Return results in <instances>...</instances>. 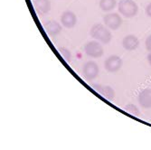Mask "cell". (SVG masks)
<instances>
[{
    "instance_id": "13",
    "label": "cell",
    "mask_w": 151,
    "mask_h": 150,
    "mask_svg": "<svg viewBox=\"0 0 151 150\" xmlns=\"http://www.w3.org/2000/svg\"><path fill=\"white\" fill-rule=\"evenodd\" d=\"M117 5L116 0H101L100 7L104 12H109L115 8Z\"/></svg>"
},
{
    "instance_id": "16",
    "label": "cell",
    "mask_w": 151,
    "mask_h": 150,
    "mask_svg": "<svg viewBox=\"0 0 151 150\" xmlns=\"http://www.w3.org/2000/svg\"><path fill=\"white\" fill-rule=\"evenodd\" d=\"M145 45L147 51L151 52V34L148 35L146 39V42H145Z\"/></svg>"
},
{
    "instance_id": "10",
    "label": "cell",
    "mask_w": 151,
    "mask_h": 150,
    "mask_svg": "<svg viewBox=\"0 0 151 150\" xmlns=\"http://www.w3.org/2000/svg\"><path fill=\"white\" fill-rule=\"evenodd\" d=\"M92 89L101 94L103 97L107 100H113L115 97V91L114 90L109 86H102L100 84H93Z\"/></svg>"
},
{
    "instance_id": "11",
    "label": "cell",
    "mask_w": 151,
    "mask_h": 150,
    "mask_svg": "<svg viewBox=\"0 0 151 150\" xmlns=\"http://www.w3.org/2000/svg\"><path fill=\"white\" fill-rule=\"evenodd\" d=\"M138 100L139 105L144 108H151V90L145 89L141 90L139 94Z\"/></svg>"
},
{
    "instance_id": "3",
    "label": "cell",
    "mask_w": 151,
    "mask_h": 150,
    "mask_svg": "<svg viewBox=\"0 0 151 150\" xmlns=\"http://www.w3.org/2000/svg\"><path fill=\"white\" fill-rule=\"evenodd\" d=\"M84 50L87 55L92 58H100L103 55V48L101 44L96 41H91L85 44Z\"/></svg>"
},
{
    "instance_id": "1",
    "label": "cell",
    "mask_w": 151,
    "mask_h": 150,
    "mask_svg": "<svg viewBox=\"0 0 151 150\" xmlns=\"http://www.w3.org/2000/svg\"><path fill=\"white\" fill-rule=\"evenodd\" d=\"M91 35L95 40L100 41L102 44H109L111 40V34L109 28L101 24H94L91 29Z\"/></svg>"
},
{
    "instance_id": "9",
    "label": "cell",
    "mask_w": 151,
    "mask_h": 150,
    "mask_svg": "<svg viewBox=\"0 0 151 150\" xmlns=\"http://www.w3.org/2000/svg\"><path fill=\"white\" fill-rule=\"evenodd\" d=\"M139 45V41L138 39V37L132 35V34H129L127 36H125L122 40V46L124 49L128 50V51H134Z\"/></svg>"
},
{
    "instance_id": "17",
    "label": "cell",
    "mask_w": 151,
    "mask_h": 150,
    "mask_svg": "<svg viewBox=\"0 0 151 150\" xmlns=\"http://www.w3.org/2000/svg\"><path fill=\"white\" fill-rule=\"evenodd\" d=\"M145 12H146V15H147L148 17H151V3H149V4L147 6Z\"/></svg>"
},
{
    "instance_id": "8",
    "label": "cell",
    "mask_w": 151,
    "mask_h": 150,
    "mask_svg": "<svg viewBox=\"0 0 151 150\" xmlns=\"http://www.w3.org/2000/svg\"><path fill=\"white\" fill-rule=\"evenodd\" d=\"M61 23L66 28H73L77 23V17L72 11H65L61 16Z\"/></svg>"
},
{
    "instance_id": "4",
    "label": "cell",
    "mask_w": 151,
    "mask_h": 150,
    "mask_svg": "<svg viewBox=\"0 0 151 150\" xmlns=\"http://www.w3.org/2000/svg\"><path fill=\"white\" fill-rule=\"evenodd\" d=\"M105 25L109 29L111 30H117L119 29L121 24H122V18L117 13H109L104 17L103 18Z\"/></svg>"
},
{
    "instance_id": "12",
    "label": "cell",
    "mask_w": 151,
    "mask_h": 150,
    "mask_svg": "<svg viewBox=\"0 0 151 150\" xmlns=\"http://www.w3.org/2000/svg\"><path fill=\"white\" fill-rule=\"evenodd\" d=\"M45 29L46 33L49 35L56 36V35H58L61 33L62 26H61V24L57 21L50 20V21H47L45 24Z\"/></svg>"
},
{
    "instance_id": "14",
    "label": "cell",
    "mask_w": 151,
    "mask_h": 150,
    "mask_svg": "<svg viewBox=\"0 0 151 150\" xmlns=\"http://www.w3.org/2000/svg\"><path fill=\"white\" fill-rule=\"evenodd\" d=\"M125 111L129 114H130V115H132L134 117H138L139 115V113H140L139 112V110L138 108V107L135 106L134 104H128L125 107Z\"/></svg>"
},
{
    "instance_id": "5",
    "label": "cell",
    "mask_w": 151,
    "mask_h": 150,
    "mask_svg": "<svg viewBox=\"0 0 151 150\" xmlns=\"http://www.w3.org/2000/svg\"><path fill=\"white\" fill-rule=\"evenodd\" d=\"M82 72H83V75L87 80H94L99 74V66L95 62L89 61L83 65Z\"/></svg>"
},
{
    "instance_id": "2",
    "label": "cell",
    "mask_w": 151,
    "mask_h": 150,
    "mask_svg": "<svg viewBox=\"0 0 151 150\" xmlns=\"http://www.w3.org/2000/svg\"><path fill=\"white\" fill-rule=\"evenodd\" d=\"M118 8L121 15L127 18L135 17L139 12V6L133 0H120Z\"/></svg>"
},
{
    "instance_id": "15",
    "label": "cell",
    "mask_w": 151,
    "mask_h": 150,
    "mask_svg": "<svg viewBox=\"0 0 151 150\" xmlns=\"http://www.w3.org/2000/svg\"><path fill=\"white\" fill-rule=\"evenodd\" d=\"M59 52H60L61 55H62V57L63 58L64 61H66L68 62H70L72 61V53H71V52L68 50L67 48H65V47H60L59 48Z\"/></svg>"
},
{
    "instance_id": "6",
    "label": "cell",
    "mask_w": 151,
    "mask_h": 150,
    "mask_svg": "<svg viewBox=\"0 0 151 150\" xmlns=\"http://www.w3.org/2000/svg\"><path fill=\"white\" fill-rule=\"evenodd\" d=\"M105 69L109 72H116L122 66V60L118 55H111L109 56L104 63Z\"/></svg>"
},
{
    "instance_id": "7",
    "label": "cell",
    "mask_w": 151,
    "mask_h": 150,
    "mask_svg": "<svg viewBox=\"0 0 151 150\" xmlns=\"http://www.w3.org/2000/svg\"><path fill=\"white\" fill-rule=\"evenodd\" d=\"M33 6L38 15L44 16L51 10V2L49 0H34Z\"/></svg>"
},
{
    "instance_id": "18",
    "label": "cell",
    "mask_w": 151,
    "mask_h": 150,
    "mask_svg": "<svg viewBox=\"0 0 151 150\" xmlns=\"http://www.w3.org/2000/svg\"><path fill=\"white\" fill-rule=\"evenodd\" d=\"M147 62H148V63L151 65V52L147 54Z\"/></svg>"
}]
</instances>
